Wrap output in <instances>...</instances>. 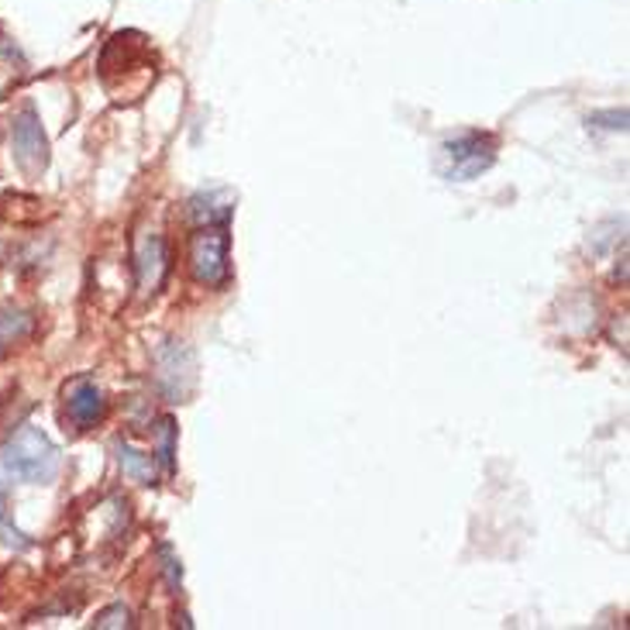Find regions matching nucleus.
<instances>
[{"label": "nucleus", "mask_w": 630, "mask_h": 630, "mask_svg": "<svg viewBox=\"0 0 630 630\" xmlns=\"http://www.w3.org/2000/svg\"><path fill=\"white\" fill-rule=\"evenodd\" d=\"M29 318H24V313H0V352H8L14 341L29 331Z\"/></svg>", "instance_id": "nucleus-9"}, {"label": "nucleus", "mask_w": 630, "mask_h": 630, "mask_svg": "<svg viewBox=\"0 0 630 630\" xmlns=\"http://www.w3.org/2000/svg\"><path fill=\"white\" fill-rule=\"evenodd\" d=\"M97 627H131V614L124 607H111L97 617Z\"/></svg>", "instance_id": "nucleus-10"}, {"label": "nucleus", "mask_w": 630, "mask_h": 630, "mask_svg": "<svg viewBox=\"0 0 630 630\" xmlns=\"http://www.w3.org/2000/svg\"><path fill=\"white\" fill-rule=\"evenodd\" d=\"M59 465H63V455L56 449V441L29 424L14 431L4 441V449H0V476H8L11 483L48 486L56 483Z\"/></svg>", "instance_id": "nucleus-1"}, {"label": "nucleus", "mask_w": 630, "mask_h": 630, "mask_svg": "<svg viewBox=\"0 0 630 630\" xmlns=\"http://www.w3.org/2000/svg\"><path fill=\"white\" fill-rule=\"evenodd\" d=\"M190 273L207 290H221L231 279V234L228 221L203 224L190 239Z\"/></svg>", "instance_id": "nucleus-2"}, {"label": "nucleus", "mask_w": 630, "mask_h": 630, "mask_svg": "<svg viewBox=\"0 0 630 630\" xmlns=\"http://www.w3.org/2000/svg\"><path fill=\"white\" fill-rule=\"evenodd\" d=\"M103 393H100V386L97 383H90V379H80L73 389H69V400H66V410H69V420L80 431H87V428H93L97 420L103 417Z\"/></svg>", "instance_id": "nucleus-6"}, {"label": "nucleus", "mask_w": 630, "mask_h": 630, "mask_svg": "<svg viewBox=\"0 0 630 630\" xmlns=\"http://www.w3.org/2000/svg\"><path fill=\"white\" fill-rule=\"evenodd\" d=\"M118 449V462H121V472L128 479H135V483H142V486H152L155 483V455H145V452H139V449H131L128 441H118L114 444Z\"/></svg>", "instance_id": "nucleus-8"}, {"label": "nucleus", "mask_w": 630, "mask_h": 630, "mask_svg": "<svg viewBox=\"0 0 630 630\" xmlns=\"http://www.w3.org/2000/svg\"><path fill=\"white\" fill-rule=\"evenodd\" d=\"M183 352H187V345H183V341H169V349L159 352V386H163L166 397L176 400V404L187 397V389L179 386V376L194 379V373H197L194 355L183 358Z\"/></svg>", "instance_id": "nucleus-5"}, {"label": "nucleus", "mask_w": 630, "mask_h": 630, "mask_svg": "<svg viewBox=\"0 0 630 630\" xmlns=\"http://www.w3.org/2000/svg\"><path fill=\"white\" fill-rule=\"evenodd\" d=\"M11 139H14V155H18V163L29 169V173H42L48 166V139H45V131H42V118L35 108H24L18 118H14V131H11Z\"/></svg>", "instance_id": "nucleus-4"}, {"label": "nucleus", "mask_w": 630, "mask_h": 630, "mask_svg": "<svg viewBox=\"0 0 630 630\" xmlns=\"http://www.w3.org/2000/svg\"><path fill=\"white\" fill-rule=\"evenodd\" d=\"M159 555H163V562H166L163 568H166V575H169V586H173V589H179V562L173 559V548H169V544H163V548H159Z\"/></svg>", "instance_id": "nucleus-11"}, {"label": "nucleus", "mask_w": 630, "mask_h": 630, "mask_svg": "<svg viewBox=\"0 0 630 630\" xmlns=\"http://www.w3.org/2000/svg\"><path fill=\"white\" fill-rule=\"evenodd\" d=\"M441 159H444V176L455 183H468L493 169L496 163V139L486 131H465L458 139H449L441 145Z\"/></svg>", "instance_id": "nucleus-3"}, {"label": "nucleus", "mask_w": 630, "mask_h": 630, "mask_svg": "<svg viewBox=\"0 0 630 630\" xmlns=\"http://www.w3.org/2000/svg\"><path fill=\"white\" fill-rule=\"evenodd\" d=\"M139 283L145 294H155L163 286V276L169 269V252H166V242L163 234H148V239L142 242L139 248Z\"/></svg>", "instance_id": "nucleus-7"}]
</instances>
